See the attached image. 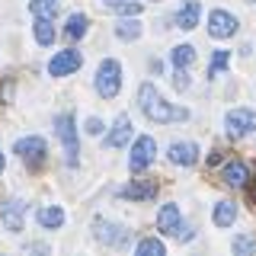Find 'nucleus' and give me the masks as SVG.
Listing matches in <instances>:
<instances>
[{"instance_id": "f3484780", "label": "nucleus", "mask_w": 256, "mask_h": 256, "mask_svg": "<svg viewBox=\"0 0 256 256\" xmlns=\"http://www.w3.org/2000/svg\"><path fill=\"white\" fill-rule=\"evenodd\" d=\"M154 186H148V182H128V186L118 189V196L122 198H134V202H148V198H154Z\"/></svg>"}, {"instance_id": "20e7f679", "label": "nucleus", "mask_w": 256, "mask_h": 256, "mask_svg": "<svg viewBox=\"0 0 256 256\" xmlns=\"http://www.w3.org/2000/svg\"><path fill=\"white\" fill-rule=\"evenodd\" d=\"M54 132H58V138H61V144H64V157H68V164H77L80 144H77V125H74V116H70V112H61V116L54 118Z\"/></svg>"}, {"instance_id": "b1692460", "label": "nucleus", "mask_w": 256, "mask_h": 256, "mask_svg": "<svg viewBox=\"0 0 256 256\" xmlns=\"http://www.w3.org/2000/svg\"><path fill=\"white\" fill-rule=\"evenodd\" d=\"M36 42H38V45H52V42H54V26H52V20H38V22H36Z\"/></svg>"}, {"instance_id": "423d86ee", "label": "nucleus", "mask_w": 256, "mask_h": 256, "mask_svg": "<svg viewBox=\"0 0 256 256\" xmlns=\"http://www.w3.org/2000/svg\"><path fill=\"white\" fill-rule=\"evenodd\" d=\"M154 154H157V141L150 138V134H141V138L134 141V148H132L128 166H132L134 173H138V170H148V166L154 164Z\"/></svg>"}, {"instance_id": "bb28decb", "label": "nucleus", "mask_w": 256, "mask_h": 256, "mask_svg": "<svg viewBox=\"0 0 256 256\" xmlns=\"http://www.w3.org/2000/svg\"><path fill=\"white\" fill-rule=\"evenodd\" d=\"M228 61H230L228 52H214V54H212V68H208V77H218V70L228 68Z\"/></svg>"}, {"instance_id": "7ed1b4c3", "label": "nucleus", "mask_w": 256, "mask_h": 256, "mask_svg": "<svg viewBox=\"0 0 256 256\" xmlns=\"http://www.w3.org/2000/svg\"><path fill=\"white\" fill-rule=\"evenodd\" d=\"M13 150H16V157H20L29 170H38V166L48 160V144H45V138H38V134L20 138V141L13 144Z\"/></svg>"}, {"instance_id": "9b49d317", "label": "nucleus", "mask_w": 256, "mask_h": 256, "mask_svg": "<svg viewBox=\"0 0 256 256\" xmlns=\"http://www.w3.org/2000/svg\"><path fill=\"white\" fill-rule=\"evenodd\" d=\"M157 230L160 234H166V237H180V230H182V218H180V208H176L173 202H166L164 208H160V214H157Z\"/></svg>"}, {"instance_id": "c756f323", "label": "nucleus", "mask_w": 256, "mask_h": 256, "mask_svg": "<svg viewBox=\"0 0 256 256\" xmlns=\"http://www.w3.org/2000/svg\"><path fill=\"white\" fill-rule=\"evenodd\" d=\"M250 202L256 205V180H253V186H250Z\"/></svg>"}, {"instance_id": "dca6fc26", "label": "nucleus", "mask_w": 256, "mask_h": 256, "mask_svg": "<svg viewBox=\"0 0 256 256\" xmlns=\"http://www.w3.org/2000/svg\"><path fill=\"white\" fill-rule=\"evenodd\" d=\"M36 218H38V224H42L45 230H58L61 224H64V212H61L58 205H45V208H38Z\"/></svg>"}, {"instance_id": "9d476101", "label": "nucleus", "mask_w": 256, "mask_h": 256, "mask_svg": "<svg viewBox=\"0 0 256 256\" xmlns=\"http://www.w3.org/2000/svg\"><path fill=\"white\" fill-rule=\"evenodd\" d=\"M22 218H26V205L20 202V198H6L4 205H0V221H4V228L16 234V230H22Z\"/></svg>"}, {"instance_id": "f03ea898", "label": "nucleus", "mask_w": 256, "mask_h": 256, "mask_svg": "<svg viewBox=\"0 0 256 256\" xmlns=\"http://www.w3.org/2000/svg\"><path fill=\"white\" fill-rule=\"evenodd\" d=\"M118 90H122V64L106 58L96 68V93H100L102 100H116Z\"/></svg>"}, {"instance_id": "aec40b11", "label": "nucleus", "mask_w": 256, "mask_h": 256, "mask_svg": "<svg viewBox=\"0 0 256 256\" xmlns=\"http://www.w3.org/2000/svg\"><path fill=\"white\" fill-rule=\"evenodd\" d=\"M141 32H144L141 22L132 16V20H122L116 26V38H122V42H134V38H141Z\"/></svg>"}, {"instance_id": "4468645a", "label": "nucleus", "mask_w": 256, "mask_h": 256, "mask_svg": "<svg viewBox=\"0 0 256 256\" xmlns=\"http://www.w3.org/2000/svg\"><path fill=\"white\" fill-rule=\"evenodd\" d=\"M128 141H132V118L122 112V116L116 118V125H112L106 144H109V148H122V144H128Z\"/></svg>"}, {"instance_id": "6ab92c4d", "label": "nucleus", "mask_w": 256, "mask_h": 256, "mask_svg": "<svg viewBox=\"0 0 256 256\" xmlns=\"http://www.w3.org/2000/svg\"><path fill=\"white\" fill-rule=\"evenodd\" d=\"M64 36H68L70 42L84 38V36H86V16H84V13H70L68 22H64Z\"/></svg>"}, {"instance_id": "a211bd4d", "label": "nucleus", "mask_w": 256, "mask_h": 256, "mask_svg": "<svg viewBox=\"0 0 256 256\" xmlns=\"http://www.w3.org/2000/svg\"><path fill=\"white\" fill-rule=\"evenodd\" d=\"M212 221L218 224V228H230V224L237 221V205L234 202H218V205H214Z\"/></svg>"}, {"instance_id": "f8f14e48", "label": "nucleus", "mask_w": 256, "mask_h": 256, "mask_svg": "<svg viewBox=\"0 0 256 256\" xmlns=\"http://www.w3.org/2000/svg\"><path fill=\"white\" fill-rule=\"evenodd\" d=\"M166 157H170V164L192 166L198 160V144H192V141H173L170 148H166Z\"/></svg>"}, {"instance_id": "2eb2a0df", "label": "nucleus", "mask_w": 256, "mask_h": 256, "mask_svg": "<svg viewBox=\"0 0 256 256\" xmlns=\"http://www.w3.org/2000/svg\"><path fill=\"white\" fill-rule=\"evenodd\" d=\"M224 182H228L230 189H240L246 180H250V170H246V164L244 160H230L228 166H224V176H221Z\"/></svg>"}, {"instance_id": "0eeeda50", "label": "nucleus", "mask_w": 256, "mask_h": 256, "mask_svg": "<svg viewBox=\"0 0 256 256\" xmlns=\"http://www.w3.org/2000/svg\"><path fill=\"white\" fill-rule=\"evenodd\" d=\"M224 128H228V134H234V138H244V134L256 132V112H250V109H230L228 116H224Z\"/></svg>"}, {"instance_id": "ddd939ff", "label": "nucleus", "mask_w": 256, "mask_h": 256, "mask_svg": "<svg viewBox=\"0 0 256 256\" xmlns=\"http://www.w3.org/2000/svg\"><path fill=\"white\" fill-rule=\"evenodd\" d=\"M198 16H202V4H198V0H186V4L173 13V26L176 29H196Z\"/></svg>"}, {"instance_id": "f257e3e1", "label": "nucleus", "mask_w": 256, "mask_h": 256, "mask_svg": "<svg viewBox=\"0 0 256 256\" xmlns=\"http://www.w3.org/2000/svg\"><path fill=\"white\" fill-rule=\"evenodd\" d=\"M138 106H141L144 116H148L150 122H157V125L182 122V118H189V112H186V109H176L173 102H166L164 96L157 93L154 84H141V86H138Z\"/></svg>"}, {"instance_id": "a878e982", "label": "nucleus", "mask_w": 256, "mask_h": 256, "mask_svg": "<svg viewBox=\"0 0 256 256\" xmlns=\"http://www.w3.org/2000/svg\"><path fill=\"white\" fill-rule=\"evenodd\" d=\"M234 253H237V256L256 253V240H253V237H234Z\"/></svg>"}, {"instance_id": "39448f33", "label": "nucleus", "mask_w": 256, "mask_h": 256, "mask_svg": "<svg viewBox=\"0 0 256 256\" xmlns=\"http://www.w3.org/2000/svg\"><path fill=\"white\" fill-rule=\"evenodd\" d=\"M93 234H96L100 244H106V246H128V240H132V234H128L125 228L109 224L106 218H96L93 221Z\"/></svg>"}, {"instance_id": "412c9836", "label": "nucleus", "mask_w": 256, "mask_h": 256, "mask_svg": "<svg viewBox=\"0 0 256 256\" xmlns=\"http://www.w3.org/2000/svg\"><path fill=\"white\" fill-rule=\"evenodd\" d=\"M192 61H196V48H192V45H176L170 52V64H173V68H189Z\"/></svg>"}, {"instance_id": "c85d7f7f", "label": "nucleus", "mask_w": 256, "mask_h": 256, "mask_svg": "<svg viewBox=\"0 0 256 256\" xmlns=\"http://www.w3.org/2000/svg\"><path fill=\"white\" fill-rule=\"evenodd\" d=\"M208 164H212V166H214V164H221V150H212V157H208Z\"/></svg>"}, {"instance_id": "4be33fe9", "label": "nucleus", "mask_w": 256, "mask_h": 256, "mask_svg": "<svg viewBox=\"0 0 256 256\" xmlns=\"http://www.w3.org/2000/svg\"><path fill=\"white\" fill-rule=\"evenodd\" d=\"M164 253H166V246L157 237H144L138 244V256H164Z\"/></svg>"}, {"instance_id": "cd10ccee", "label": "nucleus", "mask_w": 256, "mask_h": 256, "mask_svg": "<svg viewBox=\"0 0 256 256\" xmlns=\"http://www.w3.org/2000/svg\"><path fill=\"white\" fill-rule=\"evenodd\" d=\"M84 132H86V134H93V138H100V134L106 132V125H102V118H100V116H90V118H86V125H84Z\"/></svg>"}, {"instance_id": "1a4fd4ad", "label": "nucleus", "mask_w": 256, "mask_h": 256, "mask_svg": "<svg viewBox=\"0 0 256 256\" xmlns=\"http://www.w3.org/2000/svg\"><path fill=\"white\" fill-rule=\"evenodd\" d=\"M208 36L212 38H230L237 36V16L228 10H214L208 16Z\"/></svg>"}, {"instance_id": "7c9ffc66", "label": "nucleus", "mask_w": 256, "mask_h": 256, "mask_svg": "<svg viewBox=\"0 0 256 256\" xmlns=\"http://www.w3.org/2000/svg\"><path fill=\"white\" fill-rule=\"evenodd\" d=\"M0 173H4V154H0Z\"/></svg>"}, {"instance_id": "5701e85b", "label": "nucleus", "mask_w": 256, "mask_h": 256, "mask_svg": "<svg viewBox=\"0 0 256 256\" xmlns=\"http://www.w3.org/2000/svg\"><path fill=\"white\" fill-rule=\"evenodd\" d=\"M32 13H36L38 20H52V16L58 13V0H32Z\"/></svg>"}, {"instance_id": "6e6552de", "label": "nucleus", "mask_w": 256, "mask_h": 256, "mask_svg": "<svg viewBox=\"0 0 256 256\" xmlns=\"http://www.w3.org/2000/svg\"><path fill=\"white\" fill-rule=\"evenodd\" d=\"M80 64H84V54H80L77 48H64V52H58L52 61H48V74L52 77H68V74H74Z\"/></svg>"}, {"instance_id": "393cba45", "label": "nucleus", "mask_w": 256, "mask_h": 256, "mask_svg": "<svg viewBox=\"0 0 256 256\" xmlns=\"http://www.w3.org/2000/svg\"><path fill=\"white\" fill-rule=\"evenodd\" d=\"M109 10H118V13H128V16H138L144 6L141 4H132V0H106Z\"/></svg>"}]
</instances>
